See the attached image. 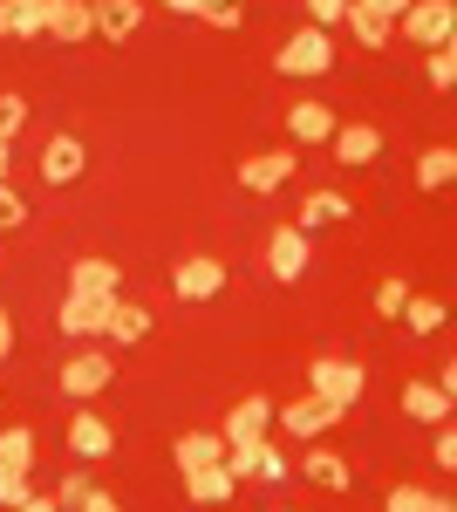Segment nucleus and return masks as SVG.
<instances>
[{
  "instance_id": "ddd939ff",
  "label": "nucleus",
  "mask_w": 457,
  "mask_h": 512,
  "mask_svg": "<svg viewBox=\"0 0 457 512\" xmlns=\"http://www.w3.org/2000/svg\"><path fill=\"white\" fill-rule=\"evenodd\" d=\"M69 451H76L82 465H96V458H110V451H116V431L96 417V410H76V417H69Z\"/></svg>"
},
{
  "instance_id": "4be33fe9",
  "label": "nucleus",
  "mask_w": 457,
  "mask_h": 512,
  "mask_svg": "<svg viewBox=\"0 0 457 512\" xmlns=\"http://www.w3.org/2000/svg\"><path fill=\"white\" fill-rule=\"evenodd\" d=\"M116 287H123V267L116 260H96L89 253V260L69 267V294H116Z\"/></svg>"
},
{
  "instance_id": "4c0bfd02",
  "label": "nucleus",
  "mask_w": 457,
  "mask_h": 512,
  "mask_svg": "<svg viewBox=\"0 0 457 512\" xmlns=\"http://www.w3.org/2000/svg\"><path fill=\"white\" fill-rule=\"evenodd\" d=\"M403 301H410V287H403V280H382V287H376V315L396 321V315H403Z\"/></svg>"
},
{
  "instance_id": "dca6fc26",
  "label": "nucleus",
  "mask_w": 457,
  "mask_h": 512,
  "mask_svg": "<svg viewBox=\"0 0 457 512\" xmlns=\"http://www.w3.org/2000/svg\"><path fill=\"white\" fill-rule=\"evenodd\" d=\"M48 35V0H0V41Z\"/></svg>"
},
{
  "instance_id": "6e6552de",
  "label": "nucleus",
  "mask_w": 457,
  "mask_h": 512,
  "mask_svg": "<svg viewBox=\"0 0 457 512\" xmlns=\"http://www.w3.org/2000/svg\"><path fill=\"white\" fill-rule=\"evenodd\" d=\"M110 308L116 294H62V335H76V342H96L103 328H110Z\"/></svg>"
},
{
  "instance_id": "0eeeda50",
  "label": "nucleus",
  "mask_w": 457,
  "mask_h": 512,
  "mask_svg": "<svg viewBox=\"0 0 457 512\" xmlns=\"http://www.w3.org/2000/svg\"><path fill=\"white\" fill-rule=\"evenodd\" d=\"M362 383H369V376H362L355 362H335V355H314V362H307V390L328 396V403H342V410L362 396Z\"/></svg>"
},
{
  "instance_id": "b1692460",
  "label": "nucleus",
  "mask_w": 457,
  "mask_h": 512,
  "mask_svg": "<svg viewBox=\"0 0 457 512\" xmlns=\"http://www.w3.org/2000/svg\"><path fill=\"white\" fill-rule=\"evenodd\" d=\"M151 335V315L144 308H130L123 294H116V308H110V328H103V342H116V349H137Z\"/></svg>"
},
{
  "instance_id": "9d476101",
  "label": "nucleus",
  "mask_w": 457,
  "mask_h": 512,
  "mask_svg": "<svg viewBox=\"0 0 457 512\" xmlns=\"http://www.w3.org/2000/svg\"><path fill=\"white\" fill-rule=\"evenodd\" d=\"M335 417H342V403H328V396H314V390H307L301 403H280V410H273V424H287L294 437H321V431H335Z\"/></svg>"
},
{
  "instance_id": "ea45409f",
  "label": "nucleus",
  "mask_w": 457,
  "mask_h": 512,
  "mask_svg": "<svg viewBox=\"0 0 457 512\" xmlns=\"http://www.w3.org/2000/svg\"><path fill=\"white\" fill-rule=\"evenodd\" d=\"M7 355H14V315L0 308V362H7Z\"/></svg>"
},
{
  "instance_id": "7ed1b4c3",
  "label": "nucleus",
  "mask_w": 457,
  "mask_h": 512,
  "mask_svg": "<svg viewBox=\"0 0 457 512\" xmlns=\"http://www.w3.org/2000/svg\"><path fill=\"white\" fill-rule=\"evenodd\" d=\"M171 294L178 301H219L226 294V260H212V253H191V260H178V274H171Z\"/></svg>"
},
{
  "instance_id": "1a4fd4ad",
  "label": "nucleus",
  "mask_w": 457,
  "mask_h": 512,
  "mask_svg": "<svg viewBox=\"0 0 457 512\" xmlns=\"http://www.w3.org/2000/svg\"><path fill=\"white\" fill-rule=\"evenodd\" d=\"M82 171H89L82 137H76V130H55V137L41 144V185H76Z\"/></svg>"
},
{
  "instance_id": "f8f14e48",
  "label": "nucleus",
  "mask_w": 457,
  "mask_h": 512,
  "mask_svg": "<svg viewBox=\"0 0 457 512\" xmlns=\"http://www.w3.org/2000/svg\"><path fill=\"white\" fill-rule=\"evenodd\" d=\"M287 178H294V151H267V158L239 164V192H253V198H273Z\"/></svg>"
},
{
  "instance_id": "393cba45",
  "label": "nucleus",
  "mask_w": 457,
  "mask_h": 512,
  "mask_svg": "<svg viewBox=\"0 0 457 512\" xmlns=\"http://www.w3.org/2000/svg\"><path fill=\"white\" fill-rule=\"evenodd\" d=\"M355 205H348V192H307L301 198V233H321V226H335V219H348Z\"/></svg>"
},
{
  "instance_id": "c85d7f7f",
  "label": "nucleus",
  "mask_w": 457,
  "mask_h": 512,
  "mask_svg": "<svg viewBox=\"0 0 457 512\" xmlns=\"http://www.w3.org/2000/svg\"><path fill=\"white\" fill-rule=\"evenodd\" d=\"M444 315H451V308H444V301H423V294H410V301H403V328H410V335H437V328H444Z\"/></svg>"
},
{
  "instance_id": "a211bd4d",
  "label": "nucleus",
  "mask_w": 457,
  "mask_h": 512,
  "mask_svg": "<svg viewBox=\"0 0 457 512\" xmlns=\"http://www.w3.org/2000/svg\"><path fill=\"white\" fill-rule=\"evenodd\" d=\"M273 410H280L273 396H239V403L226 410V424H219V431H226V437H267Z\"/></svg>"
},
{
  "instance_id": "79ce46f5",
  "label": "nucleus",
  "mask_w": 457,
  "mask_h": 512,
  "mask_svg": "<svg viewBox=\"0 0 457 512\" xmlns=\"http://www.w3.org/2000/svg\"><path fill=\"white\" fill-rule=\"evenodd\" d=\"M157 7H171V14H198V0H157Z\"/></svg>"
},
{
  "instance_id": "473e14b6",
  "label": "nucleus",
  "mask_w": 457,
  "mask_h": 512,
  "mask_svg": "<svg viewBox=\"0 0 457 512\" xmlns=\"http://www.w3.org/2000/svg\"><path fill=\"white\" fill-rule=\"evenodd\" d=\"M430 458H437L444 472H457V431H451V417H444V424H430Z\"/></svg>"
},
{
  "instance_id": "412c9836",
  "label": "nucleus",
  "mask_w": 457,
  "mask_h": 512,
  "mask_svg": "<svg viewBox=\"0 0 457 512\" xmlns=\"http://www.w3.org/2000/svg\"><path fill=\"white\" fill-rule=\"evenodd\" d=\"M171 458H178V472L219 465V458H226V431H185L178 444H171Z\"/></svg>"
},
{
  "instance_id": "a19ab883",
  "label": "nucleus",
  "mask_w": 457,
  "mask_h": 512,
  "mask_svg": "<svg viewBox=\"0 0 457 512\" xmlns=\"http://www.w3.org/2000/svg\"><path fill=\"white\" fill-rule=\"evenodd\" d=\"M362 7H376L382 21H396V14H403V7H410V0H362Z\"/></svg>"
},
{
  "instance_id": "aec40b11",
  "label": "nucleus",
  "mask_w": 457,
  "mask_h": 512,
  "mask_svg": "<svg viewBox=\"0 0 457 512\" xmlns=\"http://www.w3.org/2000/svg\"><path fill=\"white\" fill-rule=\"evenodd\" d=\"M48 35H55V41H89V35H96L89 0H48Z\"/></svg>"
},
{
  "instance_id": "9b49d317",
  "label": "nucleus",
  "mask_w": 457,
  "mask_h": 512,
  "mask_svg": "<svg viewBox=\"0 0 457 512\" xmlns=\"http://www.w3.org/2000/svg\"><path fill=\"white\" fill-rule=\"evenodd\" d=\"M335 164H348V171H369V164L382 158V130L376 123H335Z\"/></svg>"
},
{
  "instance_id": "39448f33",
  "label": "nucleus",
  "mask_w": 457,
  "mask_h": 512,
  "mask_svg": "<svg viewBox=\"0 0 457 512\" xmlns=\"http://www.w3.org/2000/svg\"><path fill=\"white\" fill-rule=\"evenodd\" d=\"M110 383H116V362L103 349H82V355H69V362H62V390L76 396V403H96Z\"/></svg>"
},
{
  "instance_id": "6ab92c4d",
  "label": "nucleus",
  "mask_w": 457,
  "mask_h": 512,
  "mask_svg": "<svg viewBox=\"0 0 457 512\" xmlns=\"http://www.w3.org/2000/svg\"><path fill=\"white\" fill-rule=\"evenodd\" d=\"M232 492H239V478H232L226 465H198V472H185V499L191 506H226Z\"/></svg>"
},
{
  "instance_id": "f704fd0d",
  "label": "nucleus",
  "mask_w": 457,
  "mask_h": 512,
  "mask_svg": "<svg viewBox=\"0 0 457 512\" xmlns=\"http://www.w3.org/2000/svg\"><path fill=\"white\" fill-rule=\"evenodd\" d=\"M0 506H28V472L21 465H0Z\"/></svg>"
},
{
  "instance_id": "2eb2a0df",
  "label": "nucleus",
  "mask_w": 457,
  "mask_h": 512,
  "mask_svg": "<svg viewBox=\"0 0 457 512\" xmlns=\"http://www.w3.org/2000/svg\"><path fill=\"white\" fill-rule=\"evenodd\" d=\"M89 14H96V35L103 41H130L144 28V0H89Z\"/></svg>"
},
{
  "instance_id": "20e7f679",
  "label": "nucleus",
  "mask_w": 457,
  "mask_h": 512,
  "mask_svg": "<svg viewBox=\"0 0 457 512\" xmlns=\"http://www.w3.org/2000/svg\"><path fill=\"white\" fill-rule=\"evenodd\" d=\"M396 28H403L410 41H423V48H444L451 28H457V7L451 0H410V7L396 14Z\"/></svg>"
},
{
  "instance_id": "c9c22d12",
  "label": "nucleus",
  "mask_w": 457,
  "mask_h": 512,
  "mask_svg": "<svg viewBox=\"0 0 457 512\" xmlns=\"http://www.w3.org/2000/svg\"><path fill=\"white\" fill-rule=\"evenodd\" d=\"M451 82H457V55L444 41V48H430V89H451Z\"/></svg>"
},
{
  "instance_id": "a878e982",
  "label": "nucleus",
  "mask_w": 457,
  "mask_h": 512,
  "mask_svg": "<svg viewBox=\"0 0 457 512\" xmlns=\"http://www.w3.org/2000/svg\"><path fill=\"white\" fill-rule=\"evenodd\" d=\"M451 178H457V151L451 144H430L417 158V185L423 192H451Z\"/></svg>"
},
{
  "instance_id": "bb28decb",
  "label": "nucleus",
  "mask_w": 457,
  "mask_h": 512,
  "mask_svg": "<svg viewBox=\"0 0 457 512\" xmlns=\"http://www.w3.org/2000/svg\"><path fill=\"white\" fill-rule=\"evenodd\" d=\"M55 506H76V512H116V492H96L89 478H62V492H55Z\"/></svg>"
},
{
  "instance_id": "c756f323",
  "label": "nucleus",
  "mask_w": 457,
  "mask_h": 512,
  "mask_svg": "<svg viewBox=\"0 0 457 512\" xmlns=\"http://www.w3.org/2000/svg\"><path fill=\"white\" fill-rule=\"evenodd\" d=\"M389 512H451V492H423V485H396Z\"/></svg>"
},
{
  "instance_id": "f257e3e1",
  "label": "nucleus",
  "mask_w": 457,
  "mask_h": 512,
  "mask_svg": "<svg viewBox=\"0 0 457 512\" xmlns=\"http://www.w3.org/2000/svg\"><path fill=\"white\" fill-rule=\"evenodd\" d=\"M273 69H280V76H328V69H335V41H328V28H314V21H307L301 35H287L280 41V55H273Z\"/></svg>"
},
{
  "instance_id": "7c9ffc66",
  "label": "nucleus",
  "mask_w": 457,
  "mask_h": 512,
  "mask_svg": "<svg viewBox=\"0 0 457 512\" xmlns=\"http://www.w3.org/2000/svg\"><path fill=\"white\" fill-rule=\"evenodd\" d=\"M0 465H21V472L35 465V431H28V424H7V431H0Z\"/></svg>"
},
{
  "instance_id": "e433bc0d",
  "label": "nucleus",
  "mask_w": 457,
  "mask_h": 512,
  "mask_svg": "<svg viewBox=\"0 0 457 512\" xmlns=\"http://www.w3.org/2000/svg\"><path fill=\"white\" fill-rule=\"evenodd\" d=\"M21 123H28V103H21V96H0V144H14Z\"/></svg>"
},
{
  "instance_id": "2f4dec72",
  "label": "nucleus",
  "mask_w": 457,
  "mask_h": 512,
  "mask_svg": "<svg viewBox=\"0 0 457 512\" xmlns=\"http://www.w3.org/2000/svg\"><path fill=\"white\" fill-rule=\"evenodd\" d=\"M21 226H28V198L0 178V233H21Z\"/></svg>"
},
{
  "instance_id": "f3484780",
  "label": "nucleus",
  "mask_w": 457,
  "mask_h": 512,
  "mask_svg": "<svg viewBox=\"0 0 457 512\" xmlns=\"http://www.w3.org/2000/svg\"><path fill=\"white\" fill-rule=\"evenodd\" d=\"M335 110H328V103H287V137H294V144H328V137H335Z\"/></svg>"
},
{
  "instance_id": "cd10ccee",
  "label": "nucleus",
  "mask_w": 457,
  "mask_h": 512,
  "mask_svg": "<svg viewBox=\"0 0 457 512\" xmlns=\"http://www.w3.org/2000/svg\"><path fill=\"white\" fill-rule=\"evenodd\" d=\"M348 28H355V41H362V48H382V41L396 35V21H382L376 7H362V0H348V14H342Z\"/></svg>"
},
{
  "instance_id": "f03ea898",
  "label": "nucleus",
  "mask_w": 457,
  "mask_h": 512,
  "mask_svg": "<svg viewBox=\"0 0 457 512\" xmlns=\"http://www.w3.org/2000/svg\"><path fill=\"white\" fill-rule=\"evenodd\" d=\"M232 478H260V485H280L287 478V458L273 451L267 437H226V458H219Z\"/></svg>"
},
{
  "instance_id": "5701e85b",
  "label": "nucleus",
  "mask_w": 457,
  "mask_h": 512,
  "mask_svg": "<svg viewBox=\"0 0 457 512\" xmlns=\"http://www.w3.org/2000/svg\"><path fill=\"white\" fill-rule=\"evenodd\" d=\"M307 478H314V485H321V492H348V458L342 451H328V444H321V437H314V451H307V465H301Z\"/></svg>"
},
{
  "instance_id": "72a5a7b5",
  "label": "nucleus",
  "mask_w": 457,
  "mask_h": 512,
  "mask_svg": "<svg viewBox=\"0 0 457 512\" xmlns=\"http://www.w3.org/2000/svg\"><path fill=\"white\" fill-rule=\"evenodd\" d=\"M198 14H205V21H212V28H239V21H246V7H239V0H198Z\"/></svg>"
},
{
  "instance_id": "423d86ee",
  "label": "nucleus",
  "mask_w": 457,
  "mask_h": 512,
  "mask_svg": "<svg viewBox=\"0 0 457 512\" xmlns=\"http://www.w3.org/2000/svg\"><path fill=\"white\" fill-rule=\"evenodd\" d=\"M267 280H273V287L307 280V233H301V226H273V233H267Z\"/></svg>"
},
{
  "instance_id": "58836bf2",
  "label": "nucleus",
  "mask_w": 457,
  "mask_h": 512,
  "mask_svg": "<svg viewBox=\"0 0 457 512\" xmlns=\"http://www.w3.org/2000/svg\"><path fill=\"white\" fill-rule=\"evenodd\" d=\"M342 14H348V0H307V21H314V28H335Z\"/></svg>"
},
{
  "instance_id": "37998d69",
  "label": "nucleus",
  "mask_w": 457,
  "mask_h": 512,
  "mask_svg": "<svg viewBox=\"0 0 457 512\" xmlns=\"http://www.w3.org/2000/svg\"><path fill=\"white\" fill-rule=\"evenodd\" d=\"M7 171H14V158H7V144H0V178H7Z\"/></svg>"
},
{
  "instance_id": "4468645a",
  "label": "nucleus",
  "mask_w": 457,
  "mask_h": 512,
  "mask_svg": "<svg viewBox=\"0 0 457 512\" xmlns=\"http://www.w3.org/2000/svg\"><path fill=\"white\" fill-rule=\"evenodd\" d=\"M403 417H417V424H444V417H451V390L430 383V376H410V383H403Z\"/></svg>"
}]
</instances>
